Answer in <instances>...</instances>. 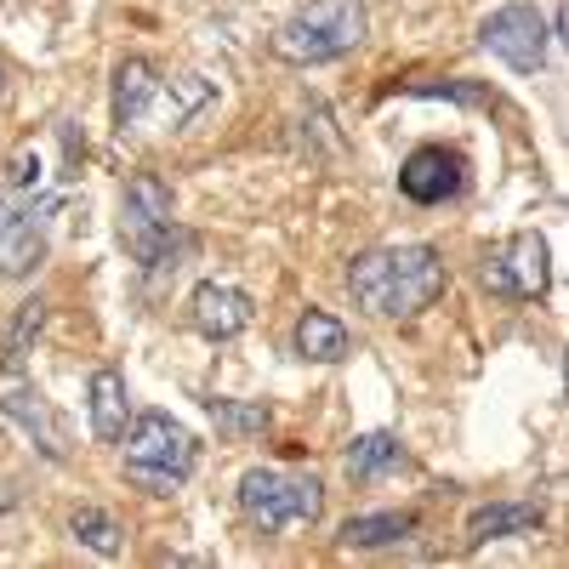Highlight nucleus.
<instances>
[{
    "instance_id": "b1692460",
    "label": "nucleus",
    "mask_w": 569,
    "mask_h": 569,
    "mask_svg": "<svg viewBox=\"0 0 569 569\" xmlns=\"http://www.w3.org/2000/svg\"><path fill=\"white\" fill-rule=\"evenodd\" d=\"M40 182H46V160H40V149H18L12 166H7V188L29 194V188H40Z\"/></svg>"
},
{
    "instance_id": "f8f14e48",
    "label": "nucleus",
    "mask_w": 569,
    "mask_h": 569,
    "mask_svg": "<svg viewBox=\"0 0 569 569\" xmlns=\"http://www.w3.org/2000/svg\"><path fill=\"white\" fill-rule=\"evenodd\" d=\"M160 222H171V188L154 171H137L126 182V200H120V240L137 246L142 233H154Z\"/></svg>"
},
{
    "instance_id": "39448f33",
    "label": "nucleus",
    "mask_w": 569,
    "mask_h": 569,
    "mask_svg": "<svg viewBox=\"0 0 569 569\" xmlns=\"http://www.w3.org/2000/svg\"><path fill=\"white\" fill-rule=\"evenodd\" d=\"M479 279H485V291L501 297V302H536V297H547V279H552L547 240H541V233H512V240H501L496 251H485Z\"/></svg>"
},
{
    "instance_id": "1a4fd4ad",
    "label": "nucleus",
    "mask_w": 569,
    "mask_h": 569,
    "mask_svg": "<svg viewBox=\"0 0 569 569\" xmlns=\"http://www.w3.org/2000/svg\"><path fill=\"white\" fill-rule=\"evenodd\" d=\"M40 262H46L40 217L23 211V206H12V188L0 182V273H7V279H29Z\"/></svg>"
},
{
    "instance_id": "dca6fc26",
    "label": "nucleus",
    "mask_w": 569,
    "mask_h": 569,
    "mask_svg": "<svg viewBox=\"0 0 569 569\" xmlns=\"http://www.w3.org/2000/svg\"><path fill=\"white\" fill-rule=\"evenodd\" d=\"M291 348H297L302 359H313V365H342V359L353 353V342H348V325H342L337 313H325V308H308V313L297 319V330H291Z\"/></svg>"
},
{
    "instance_id": "7ed1b4c3",
    "label": "nucleus",
    "mask_w": 569,
    "mask_h": 569,
    "mask_svg": "<svg viewBox=\"0 0 569 569\" xmlns=\"http://www.w3.org/2000/svg\"><path fill=\"white\" fill-rule=\"evenodd\" d=\"M370 18H365V0H302V7L273 29V58L279 63H330V58H348L353 46L365 40Z\"/></svg>"
},
{
    "instance_id": "f03ea898",
    "label": "nucleus",
    "mask_w": 569,
    "mask_h": 569,
    "mask_svg": "<svg viewBox=\"0 0 569 569\" xmlns=\"http://www.w3.org/2000/svg\"><path fill=\"white\" fill-rule=\"evenodd\" d=\"M126 479L149 496H171L182 490V479L200 467V445L182 421H171L166 410H142L126 421Z\"/></svg>"
},
{
    "instance_id": "6ab92c4d",
    "label": "nucleus",
    "mask_w": 569,
    "mask_h": 569,
    "mask_svg": "<svg viewBox=\"0 0 569 569\" xmlns=\"http://www.w3.org/2000/svg\"><path fill=\"white\" fill-rule=\"evenodd\" d=\"M405 467V445L393 439V433H359L353 445H348V472L353 479H388V472H399Z\"/></svg>"
},
{
    "instance_id": "393cba45",
    "label": "nucleus",
    "mask_w": 569,
    "mask_h": 569,
    "mask_svg": "<svg viewBox=\"0 0 569 569\" xmlns=\"http://www.w3.org/2000/svg\"><path fill=\"white\" fill-rule=\"evenodd\" d=\"M12 501H18V485H0V512H7Z\"/></svg>"
},
{
    "instance_id": "a211bd4d",
    "label": "nucleus",
    "mask_w": 569,
    "mask_h": 569,
    "mask_svg": "<svg viewBox=\"0 0 569 569\" xmlns=\"http://www.w3.org/2000/svg\"><path fill=\"white\" fill-rule=\"evenodd\" d=\"M46 313H52V302H46V297L18 302V313H12V325H7V337H0V370H7V376H23L29 348H34V337L46 330Z\"/></svg>"
},
{
    "instance_id": "4468645a",
    "label": "nucleus",
    "mask_w": 569,
    "mask_h": 569,
    "mask_svg": "<svg viewBox=\"0 0 569 569\" xmlns=\"http://www.w3.org/2000/svg\"><path fill=\"white\" fill-rule=\"evenodd\" d=\"M541 507L536 501H490V507H472L467 518V547H485V541H512V536H536L541 530Z\"/></svg>"
},
{
    "instance_id": "4be33fe9",
    "label": "nucleus",
    "mask_w": 569,
    "mask_h": 569,
    "mask_svg": "<svg viewBox=\"0 0 569 569\" xmlns=\"http://www.w3.org/2000/svg\"><path fill=\"white\" fill-rule=\"evenodd\" d=\"M211 421L228 439H251V433H268L273 410L268 405H240V399H211Z\"/></svg>"
},
{
    "instance_id": "6e6552de",
    "label": "nucleus",
    "mask_w": 569,
    "mask_h": 569,
    "mask_svg": "<svg viewBox=\"0 0 569 569\" xmlns=\"http://www.w3.org/2000/svg\"><path fill=\"white\" fill-rule=\"evenodd\" d=\"M188 319H194V330L206 342H233L240 330H251L257 319V302L240 291V284H200L194 297H188Z\"/></svg>"
},
{
    "instance_id": "412c9836",
    "label": "nucleus",
    "mask_w": 569,
    "mask_h": 569,
    "mask_svg": "<svg viewBox=\"0 0 569 569\" xmlns=\"http://www.w3.org/2000/svg\"><path fill=\"white\" fill-rule=\"evenodd\" d=\"M69 536H74L80 547H91L98 558H120V547H126L120 518L103 512V507H74V512H69Z\"/></svg>"
},
{
    "instance_id": "aec40b11",
    "label": "nucleus",
    "mask_w": 569,
    "mask_h": 569,
    "mask_svg": "<svg viewBox=\"0 0 569 569\" xmlns=\"http://www.w3.org/2000/svg\"><path fill=\"white\" fill-rule=\"evenodd\" d=\"M211 103V86L200 80V74H177V80H166L160 86V103H154V126H188L200 109Z\"/></svg>"
},
{
    "instance_id": "2eb2a0df",
    "label": "nucleus",
    "mask_w": 569,
    "mask_h": 569,
    "mask_svg": "<svg viewBox=\"0 0 569 569\" xmlns=\"http://www.w3.org/2000/svg\"><path fill=\"white\" fill-rule=\"evenodd\" d=\"M126 251L137 257V268L149 273V279H166V273H177V268L194 262L200 240H194V233H188L177 217H171V222H160L154 233H142V240H137V246H126Z\"/></svg>"
},
{
    "instance_id": "423d86ee",
    "label": "nucleus",
    "mask_w": 569,
    "mask_h": 569,
    "mask_svg": "<svg viewBox=\"0 0 569 569\" xmlns=\"http://www.w3.org/2000/svg\"><path fill=\"white\" fill-rule=\"evenodd\" d=\"M479 46L496 52L512 74H536L547 63V18L536 7H525V0H512V7H501L479 23Z\"/></svg>"
},
{
    "instance_id": "5701e85b",
    "label": "nucleus",
    "mask_w": 569,
    "mask_h": 569,
    "mask_svg": "<svg viewBox=\"0 0 569 569\" xmlns=\"http://www.w3.org/2000/svg\"><path fill=\"white\" fill-rule=\"evenodd\" d=\"M416 98H450L461 109H485L490 103V91L485 86H467V80H410Z\"/></svg>"
},
{
    "instance_id": "9d476101",
    "label": "nucleus",
    "mask_w": 569,
    "mask_h": 569,
    "mask_svg": "<svg viewBox=\"0 0 569 569\" xmlns=\"http://www.w3.org/2000/svg\"><path fill=\"white\" fill-rule=\"evenodd\" d=\"M0 410H7V421L18 427V433L46 456V461H69V427H63V416L52 410V405H46L34 388H12L7 399H0Z\"/></svg>"
},
{
    "instance_id": "9b49d317",
    "label": "nucleus",
    "mask_w": 569,
    "mask_h": 569,
    "mask_svg": "<svg viewBox=\"0 0 569 569\" xmlns=\"http://www.w3.org/2000/svg\"><path fill=\"white\" fill-rule=\"evenodd\" d=\"M160 86H166V74H160L149 58H120V63H114V131H120V137L154 120Z\"/></svg>"
},
{
    "instance_id": "20e7f679",
    "label": "nucleus",
    "mask_w": 569,
    "mask_h": 569,
    "mask_svg": "<svg viewBox=\"0 0 569 569\" xmlns=\"http://www.w3.org/2000/svg\"><path fill=\"white\" fill-rule=\"evenodd\" d=\"M240 507L262 530H308L325 518V485L313 472H279V467H251L240 479Z\"/></svg>"
},
{
    "instance_id": "ddd939ff",
    "label": "nucleus",
    "mask_w": 569,
    "mask_h": 569,
    "mask_svg": "<svg viewBox=\"0 0 569 569\" xmlns=\"http://www.w3.org/2000/svg\"><path fill=\"white\" fill-rule=\"evenodd\" d=\"M86 405H91V433L103 445H120L126 421H131V393H126V376L114 365H98L86 382Z\"/></svg>"
},
{
    "instance_id": "0eeeda50",
    "label": "nucleus",
    "mask_w": 569,
    "mask_h": 569,
    "mask_svg": "<svg viewBox=\"0 0 569 569\" xmlns=\"http://www.w3.org/2000/svg\"><path fill=\"white\" fill-rule=\"evenodd\" d=\"M461 182H467V160L456 149H445V142H427V149H416L399 166V194L410 206H445L461 194Z\"/></svg>"
},
{
    "instance_id": "f3484780",
    "label": "nucleus",
    "mask_w": 569,
    "mask_h": 569,
    "mask_svg": "<svg viewBox=\"0 0 569 569\" xmlns=\"http://www.w3.org/2000/svg\"><path fill=\"white\" fill-rule=\"evenodd\" d=\"M416 536V512H359L342 525V547L348 552H376V547H399Z\"/></svg>"
},
{
    "instance_id": "f257e3e1",
    "label": "nucleus",
    "mask_w": 569,
    "mask_h": 569,
    "mask_svg": "<svg viewBox=\"0 0 569 569\" xmlns=\"http://www.w3.org/2000/svg\"><path fill=\"white\" fill-rule=\"evenodd\" d=\"M450 284L445 251L439 246H376L348 262V291L370 319H416L421 308H433Z\"/></svg>"
},
{
    "instance_id": "a878e982",
    "label": "nucleus",
    "mask_w": 569,
    "mask_h": 569,
    "mask_svg": "<svg viewBox=\"0 0 569 569\" xmlns=\"http://www.w3.org/2000/svg\"><path fill=\"white\" fill-rule=\"evenodd\" d=\"M0 98H7V63H0Z\"/></svg>"
}]
</instances>
